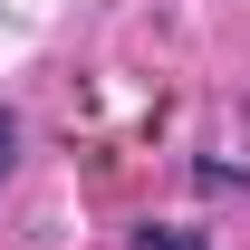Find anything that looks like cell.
<instances>
[{
    "instance_id": "obj_1",
    "label": "cell",
    "mask_w": 250,
    "mask_h": 250,
    "mask_svg": "<svg viewBox=\"0 0 250 250\" xmlns=\"http://www.w3.org/2000/svg\"><path fill=\"white\" fill-rule=\"evenodd\" d=\"M10 154H20V125H10V106H0V173H10Z\"/></svg>"
},
{
    "instance_id": "obj_2",
    "label": "cell",
    "mask_w": 250,
    "mask_h": 250,
    "mask_svg": "<svg viewBox=\"0 0 250 250\" xmlns=\"http://www.w3.org/2000/svg\"><path fill=\"white\" fill-rule=\"evenodd\" d=\"M145 250H202V241H183V231H164V241H145Z\"/></svg>"
}]
</instances>
